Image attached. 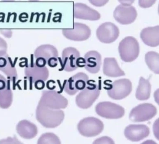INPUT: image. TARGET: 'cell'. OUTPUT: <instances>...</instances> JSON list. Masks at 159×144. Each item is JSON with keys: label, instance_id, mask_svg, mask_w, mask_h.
Segmentation results:
<instances>
[{"label": "cell", "instance_id": "1", "mask_svg": "<svg viewBox=\"0 0 159 144\" xmlns=\"http://www.w3.org/2000/svg\"><path fill=\"white\" fill-rule=\"evenodd\" d=\"M36 119L43 126L48 128H54L61 125L65 118L61 110H53L38 104L35 112Z\"/></svg>", "mask_w": 159, "mask_h": 144}, {"label": "cell", "instance_id": "2", "mask_svg": "<svg viewBox=\"0 0 159 144\" xmlns=\"http://www.w3.org/2000/svg\"><path fill=\"white\" fill-rule=\"evenodd\" d=\"M100 94L99 86L93 80H89L86 87L80 92L75 98L77 106L81 109L90 107L96 101Z\"/></svg>", "mask_w": 159, "mask_h": 144}, {"label": "cell", "instance_id": "3", "mask_svg": "<svg viewBox=\"0 0 159 144\" xmlns=\"http://www.w3.org/2000/svg\"><path fill=\"white\" fill-rule=\"evenodd\" d=\"M118 50L121 59L125 62H130L138 57L140 46L135 38L128 36L120 43Z\"/></svg>", "mask_w": 159, "mask_h": 144}, {"label": "cell", "instance_id": "4", "mask_svg": "<svg viewBox=\"0 0 159 144\" xmlns=\"http://www.w3.org/2000/svg\"><path fill=\"white\" fill-rule=\"evenodd\" d=\"M68 103V100L61 94L54 90H49L43 92L38 104L53 110H58L65 109Z\"/></svg>", "mask_w": 159, "mask_h": 144}, {"label": "cell", "instance_id": "5", "mask_svg": "<svg viewBox=\"0 0 159 144\" xmlns=\"http://www.w3.org/2000/svg\"><path fill=\"white\" fill-rule=\"evenodd\" d=\"M77 129L81 135L93 137L100 134L104 129V124L100 119L93 117L85 118L80 121Z\"/></svg>", "mask_w": 159, "mask_h": 144}, {"label": "cell", "instance_id": "6", "mask_svg": "<svg viewBox=\"0 0 159 144\" xmlns=\"http://www.w3.org/2000/svg\"><path fill=\"white\" fill-rule=\"evenodd\" d=\"M96 114L107 119H119L125 115V109L121 106L110 101L100 102L95 106Z\"/></svg>", "mask_w": 159, "mask_h": 144}, {"label": "cell", "instance_id": "7", "mask_svg": "<svg viewBox=\"0 0 159 144\" xmlns=\"http://www.w3.org/2000/svg\"><path fill=\"white\" fill-rule=\"evenodd\" d=\"M107 90L108 96L115 100H120L129 95L132 90V85L129 79H121L114 81L108 88Z\"/></svg>", "mask_w": 159, "mask_h": 144}, {"label": "cell", "instance_id": "8", "mask_svg": "<svg viewBox=\"0 0 159 144\" xmlns=\"http://www.w3.org/2000/svg\"><path fill=\"white\" fill-rule=\"evenodd\" d=\"M157 108L153 105L141 104L132 109L129 118L134 122H144L152 119L157 115Z\"/></svg>", "mask_w": 159, "mask_h": 144}, {"label": "cell", "instance_id": "9", "mask_svg": "<svg viewBox=\"0 0 159 144\" xmlns=\"http://www.w3.org/2000/svg\"><path fill=\"white\" fill-rule=\"evenodd\" d=\"M96 36L101 43H111L115 42L119 36V28L114 23L105 22L101 24L96 30Z\"/></svg>", "mask_w": 159, "mask_h": 144}, {"label": "cell", "instance_id": "10", "mask_svg": "<svg viewBox=\"0 0 159 144\" xmlns=\"http://www.w3.org/2000/svg\"><path fill=\"white\" fill-rule=\"evenodd\" d=\"M137 16L135 7L127 4L121 3L116 7L114 12V18L122 25L133 23L136 19Z\"/></svg>", "mask_w": 159, "mask_h": 144}, {"label": "cell", "instance_id": "11", "mask_svg": "<svg viewBox=\"0 0 159 144\" xmlns=\"http://www.w3.org/2000/svg\"><path fill=\"white\" fill-rule=\"evenodd\" d=\"M62 32L64 37L75 42L86 41L91 34V31L87 25L77 22L74 23L73 29H64Z\"/></svg>", "mask_w": 159, "mask_h": 144}, {"label": "cell", "instance_id": "12", "mask_svg": "<svg viewBox=\"0 0 159 144\" xmlns=\"http://www.w3.org/2000/svg\"><path fill=\"white\" fill-rule=\"evenodd\" d=\"M89 80L88 75L83 72H79L66 80L64 91L69 95H75L79 91L85 88Z\"/></svg>", "mask_w": 159, "mask_h": 144}, {"label": "cell", "instance_id": "13", "mask_svg": "<svg viewBox=\"0 0 159 144\" xmlns=\"http://www.w3.org/2000/svg\"><path fill=\"white\" fill-rule=\"evenodd\" d=\"M124 134L129 141L139 142L148 137L150 129L144 124H131L125 128Z\"/></svg>", "mask_w": 159, "mask_h": 144}, {"label": "cell", "instance_id": "14", "mask_svg": "<svg viewBox=\"0 0 159 144\" xmlns=\"http://www.w3.org/2000/svg\"><path fill=\"white\" fill-rule=\"evenodd\" d=\"M73 16L75 18L92 21L98 20L101 18L98 11L82 3L74 4Z\"/></svg>", "mask_w": 159, "mask_h": 144}, {"label": "cell", "instance_id": "15", "mask_svg": "<svg viewBox=\"0 0 159 144\" xmlns=\"http://www.w3.org/2000/svg\"><path fill=\"white\" fill-rule=\"evenodd\" d=\"M80 54L77 49L73 47H68L63 49L62 53V66L66 72H72L78 69L76 62Z\"/></svg>", "mask_w": 159, "mask_h": 144}, {"label": "cell", "instance_id": "16", "mask_svg": "<svg viewBox=\"0 0 159 144\" xmlns=\"http://www.w3.org/2000/svg\"><path fill=\"white\" fill-rule=\"evenodd\" d=\"M25 74L30 83H34L36 81H46L49 76V71L46 67L39 68L35 63H30L25 69Z\"/></svg>", "mask_w": 159, "mask_h": 144}, {"label": "cell", "instance_id": "17", "mask_svg": "<svg viewBox=\"0 0 159 144\" xmlns=\"http://www.w3.org/2000/svg\"><path fill=\"white\" fill-rule=\"evenodd\" d=\"M86 61L85 70L92 74L99 72L102 65V56L96 51H90L84 56Z\"/></svg>", "mask_w": 159, "mask_h": 144}, {"label": "cell", "instance_id": "18", "mask_svg": "<svg viewBox=\"0 0 159 144\" xmlns=\"http://www.w3.org/2000/svg\"><path fill=\"white\" fill-rule=\"evenodd\" d=\"M18 134L24 139H33L38 133V128L36 125L28 120H21L16 127Z\"/></svg>", "mask_w": 159, "mask_h": 144}, {"label": "cell", "instance_id": "19", "mask_svg": "<svg viewBox=\"0 0 159 144\" xmlns=\"http://www.w3.org/2000/svg\"><path fill=\"white\" fill-rule=\"evenodd\" d=\"M140 36L147 45L152 47L158 46L159 45V25L143 29Z\"/></svg>", "mask_w": 159, "mask_h": 144}, {"label": "cell", "instance_id": "20", "mask_svg": "<svg viewBox=\"0 0 159 144\" xmlns=\"http://www.w3.org/2000/svg\"><path fill=\"white\" fill-rule=\"evenodd\" d=\"M0 71L4 73L11 81H16L18 77L16 70L7 54L0 56Z\"/></svg>", "mask_w": 159, "mask_h": 144}, {"label": "cell", "instance_id": "21", "mask_svg": "<svg viewBox=\"0 0 159 144\" xmlns=\"http://www.w3.org/2000/svg\"><path fill=\"white\" fill-rule=\"evenodd\" d=\"M103 72L109 77H117L125 75L124 71L120 68L115 58H105L104 60Z\"/></svg>", "mask_w": 159, "mask_h": 144}, {"label": "cell", "instance_id": "22", "mask_svg": "<svg viewBox=\"0 0 159 144\" xmlns=\"http://www.w3.org/2000/svg\"><path fill=\"white\" fill-rule=\"evenodd\" d=\"M34 57L37 59L42 57L47 61L52 57L57 58L58 52L57 49L54 46L49 44L43 45L38 47L34 53Z\"/></svg>", "mask_w": 159, "mask_h": 144}, {"label": "cell", "instance_id": "23", "mask_svg": "<svg viewBox=\"0 0 159 144\" xmlns=\"http://www.w3.org/2000/svg\"><path fill=\"white\" fill-rule=\"evenodd\" d=\"M151 86L149 80L141 77L136 89L135 96L139 101H146L150 98Z\"/></svg>", "mask_w": 159, "mask_h": 144}, {"label": "cell", "instance_id": "24", "mask_svg": "<svg viewBox=\"0 0 159 144\" xmlns=\"http://www.w3.org/2000/svg\"><path fill=\"white\" fill-rule=\"evenodd\" d=\"M13 100V92L9 84L6 88L0 90V107L2 109L9 108Z\"/></svg>", "mask_w": 159, "mask_h": 144}, {"label": "cell", "instance_id": "25", "mask_svg": "<svg viewBox=\"0 0 159 144\" xmlns=\"http://www.w3.org/2000/svg\"><path fill=\"white\" fill-rule=\"evenodd\" d=\"M145 61L151 71L159 74V54L154 51L148 52L145 55Z\"/></svg>", "mask_w": 159, "mask_h": 144}, {"label": "cell", "instance_id": "26", "mask_svg": "<svg viewBox=\"0 0 159 144\" xmlns=\"http://www.w3.org/2000/svg\"><path fill=\"white\" fill-rule=\"evenodd\" d=\"M37 144H61L60 139L55 133H46L42 134L37 141Z\"/></svg>", "mask_w": 159, "mask_h": 144}, {"label": "cell", "instance_id": "27", "mask_svg": "<svg viewBox=\"0 0 159 144\" xmlns=\"http://www.w3.org/2000/svg\"><path fill=\"white\" fill-rule=\"evenodd\" d=\"M93 144H115L114 140L108 136H103L96 139Z\"/></svg>", "mask_w": 159, "mask_h": 144}, {"label": "cell", "instance_id": "28", "mask_svg": "<svg viewBox=\"0 0 159 144\" xmlns=\"http://www.w3.org/2000/svg\"><path fill=\"white\" fill-rule=\"evenodd\" d=\"M0 144H24L20 142L16 136L8 137L0 140Z\"/></svg>", "mask_w": 159, "mask_h": 144}, {"label": "cell", "instance_id": "29", "mask_svg": "<svg viewBox=\"0 0 159 144\" xmlns=\"http://www.w3.org/2000/svg\"><path fill=\"white\" fill-rule=\"evenodd\" d=\"M7 43L2 38L0 37V56L7 54Z\"/></svg>", "mask_w": 159, "mask_h": 144}, {"label": "cell", "instance_id": "30", "mask_svg": "<svg viewBox=\"0 0 159 144\" xmlns=\"http://www.w3.org/2000/svg\"><path fill=\"white\" fill-rule=\"evenodd\" d=\"M153 131L155 138L159 141V118L155 120L153 124Z\"/></svg>", "mask_w": 159, "mask_h": 144}, {"label": "cell", "instance_id": "31", "mask_svg": "<svg viewBox=\"0 0 159 144\" xmlns=\"http://www.w3.org/2000/svg\"><path fill=\"white\" fill-rule=\"evenodd\" d=\"M156 1H139V4L141 7L147 8L155 3Z\"/></svg>", "mask_w": 159, "mask_h": 144}, {"label": "cell", "instance_id": "32", "mask_svg": "<svg viewBox=\"0 0 159 144\" xmlns=\"http://www.w3.org/2000/svg\"><path fill=\"white\" fill-rule=\"evenodd\" d=\"M9 85L6 79L0 74V90L6 88Z\"/></svg>", "mask_w": 159, "mask_h": 144}, {"label": "cell", "instance_id": "33", "mask_svg": "<svg viewBox=\"0 0 159 144\" xmlns=\"http://www.w3.org/2000/svg\"><path fill=\"white\" fill-rule=\"evenodd\" d=\"M47 63V61L45 59L42 57L38 58L36 59L35 62L36 66L39 68H44V67H46L45 66Z\"/></svg>", "mask_w": 159, "mask_h": 144}, {"label": "cell", "instance_id": "34", "mask_svg": "<svg viewBox=\"0 0 159 144\" xmlns=\"http://www.w3.org/2000/svg\"><path fill=\"white\" fill-rule=\"evenodd\" d=\"M47 64L51 68H55L58 65L57 58L55 57L51 58L48 61Z\"/></svg>", "mask_w": 159, "mask_h": 144}, {"label": "cell", "instance_id": "35", "mask_svg": "<svg viewBox=\"0 0 159 144\" xmlns=\"http://www.w3.org/2000/svg\"><path fill=\"white\" fill-rule=\"evenodd\" d=\"M76 66L77 68H85L86 66V61L82 57L78 58L76 60Z\"/></svg>", "mask_w": 159, "mask_h": 144}, {"label": "cell", "instance_id": "36", "mask_svg": "<svg viewBox=\"0 0 159 144\" xmlns=\"http://www.w3.org/2000/svg\"><path fill=\"white\" fill-rule=\"evenodd\" d=\"M34 84L35 88L38 90L43 89L45 86V83L44 81L42 80H37Z\"/></svg>", "mask_w": 159, "mask_h": 144}, {"label": "cell", "instance_id": "37", "mask_svg": "<svg viewBox=\"0 0 159 144\" xmlns=\"http://www.w3.org/2000/svg\"><path fill=\"white\" fill-rule=\"evenodd\" d=\"M154 98H155V101L159 105V88L157 89L154 92Z\"/></svg>", "mask_w": 159, "mask_h": 144}, {"label": "cell", "instance_id": "38", "mask_svg": "<svg viewBox=\"0 0 159 144\" xmlns=\"http://www.w3.org/2000/svg\"><path fill=\"white\" fill-rule=\"evenodd\" d=\"M141 144H158L156 142H154L153 140H147V141H145V142H143Z\"/></svg>", "mask_w": 159, "mask_h": 144}, {"label": "cell", "instance_id": "39", "mask_svg": "<svg viewBox=\"0 0 159 144\" xmlns=\"http://www.w3.org/2000/svg\"><path fill=\"white\" fill-rule=\"evenodd\" d=\"M158 13L159 15V6H158Z\"/></svg>", "mask_w": 159, "mask_h": 144}]
</instances>
